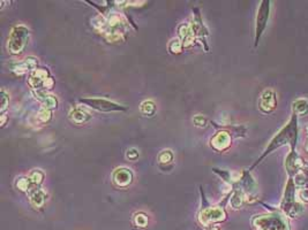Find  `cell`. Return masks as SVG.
Instances as JSON below:
<instances>
[{
  "label": "cell",
  "instance_id": "cell-1",
  "mask_svg": "<svg viewBox=\"0 0 308 230\" xmlns=\"http://www.w3.org/2000/svg\"><path fill=\"white\" fill-rule=\"evenodd\" d=\"M298 140H299V122H298V116L292 113L291 119L289 120L288 124L272 137V140L270 141V143L266 147V150L263 151V153L257 158L254 165L250 167V171L255 168L259 163L262 162L270 153L281 149L283 146H289L291 151L295 150L298 145Z\"/></svg>",
  "mask_w": 308,
  "mask_h": 230
},
{
  "label": "cell",
  "instance_id": "cell-2",
  "mask_svg": "<svg viewBox=\"0 0 308 230\" xmlns=\"http://www.w3.org/2000/svg\"><path fill=\"white\" fill-rule=\"evenodd\" d=\"M297 187L292 177H289L281 203V212L288 219H297L304 213V205L297 199Z\"/></svg>",
  "mask_w": 308,
  "mask_h": 230
},
{
  "label": "cell",
  "instance_id": "cell-3",
  "mask_svg": "<svg viewBox=\"0 0 308 230\" xmlns=\"http://www.w3.org/2000/svg\"><path fill=\"white\" fill-rule=\"evenodd\" d=\"M252 226L255 230H291L290 221L281 211L255 215L252 219Z\"/></svg>",
  "mask_w": 308,
  "mask_h": 230
},
{
  "label": "cell",
  "instance_id": "cell-4",
  "mask_svg": "<svg viewBox=\"0 0 308 230\" xmlns=\"http://www.w3.org/2000/svg\"><path fill=\"white\" fill-rule=\"evenodd\" d=\"M28 39H29V29L22 24L15 26L8 37L7 47L9 52L13 54H20L27 46Z\"/></svg>",
  "mask_w": 308,
  "mask_h": 230
},
{
  "label": "cell",
  "instance_id": "cell-5",
  "mask_svg": "<svg viewBox=\"0 0 308 230\" xmlns=\"http://www.w3.org/2000/svg\"><path fill=\"white\" fill-rule=\"evenodd\" d=\"M270 11H271V1L270 0H263V1L260 2L255 18V40H254L255 42L254 43L255 47L259 45L261 37H262L267 26H268Z\"/></svg>",
  "mask_w": 308,
  "mask_h": 230
},
{
  "label": "cell",
  "instance_id": "cell-6",
  "mask_svg": "<svg viewBox=\"0 0 308 230\" xmlns=\"http://www.w3.org/2000/svg\"><path fill=\"white\" fill-rule=\"evenodd\" d=\"M78 103L83 104L90 108L96 109L99 112H119V111H126V107L119 105L117 103L110 102L106 99H100V98H86V99H80Z\"/></svg>",
  "mask_w": 308,
  "mask_h": 230
},
{
  "label": "cell",
  "instance_id": "cell-7",
  "mask_svg": "<svg viewBox=\"0 0 308 230\" xmlns=\"http://www.w3.org/2000/svg\"><path fill=\"white\" fill-rule=\"evenodd\" d=\"M285 171H287L289 177L293 178L298 173L306 168L307 162L305 161L303 157H300L295 150L290 151L285 158Z\"/></svg>",
  "mask_w": 308,
  "mask_h": 230
},
{
  "label": "cell",
  "instance_id": "cell-8",
  "mask_svg": "<svg viewBox=\"0 0 308 230\" xmlns=\"http://www.w3.org/2000/svg\"><path fill=\"white\" fill-rule=\"evenodd\" d=\"M260 109L266 114H269L277 108V96L272 89H267L262 92L259 102Z\"/></svg>",
  "mask_w": 308,
  "mask_h": 230
},
{
  "label": "cell",
  "instance_id": "cell-9",
  "mask_svg": "<svg viewBox=\"0 0 308 230\" xmlns=\"http://www.w3.org/2000/svg\"><path fill=\"white\" fill-rule=\"evenodd\" d=\"M200 219L203 225L209 226L212 223L224 221L226 219V213L224 212V210L219 209V207H208V209L203 210Z\"/></svg>",
  "mask_w": 308,
  "mask_h": 230
},
{
  "label": "cell",
  "instance_id": "cell-10",
  "mask_svg": "<svg viewBox=\"0 0 308 230\" xmlns=\"http://www.w3.org/2000/svg\"><path fill=\"white\" fill-rule=\"evenodd\" d=\"M231 142H232V136L229 131L222 130L217 132L212 138L210 141V145L213 150L218 151V152H223V151L228 150L229 147L231 146Z\"/></svg>",
  "mask_w": 308,
  "mask_h": 230
},
{
  "label": "cell",
  "instance_id": "cell-11",
  "mask_svg": "<svg viewBox=\"0 0 308 230\" xmlns=\"http://www.w3.org/2000/svg\"><path fill=\"white\" fill-rule=\"evenodd\" d=\"M132 181H133V174L127 168H119L113 174V182L118 187H127L132 183Z\"/></svg>",
  "mask_w": 308,
  "mask_h": 230
},
{
  "label": "cell",
  "instance_id": "cell-12",
  "mask_svg": "<svg viewBox=\"0 0 308 230\" xmlns=\"http://www.w3.org/2000/svg\"><path fill=\"white\" fill-rule=\"evenodd\" d=\"M49 76V71H44V69H37L33 72L31 75L29 84L34 89H38V88L43 87L44 83H45L46 80H48Z\"/></svg>",
  "mask_w": 308,
  "mask_h": 230
},
{
  "label": "cell",
  "instance_id": "cell-13",
  "mask_svg": "<svg viewBox=\"0 0 308 230\" xmlns=\"http://www.w3.org/2000/svg\"><path fill=\"white\" fill-rule=\"evenodd\" d=\"M292 113L299 116H306L308 114V100L305 98H300L294 100L292 104Z\"/></svg>",
  "mask_w": 308,
  "mask_h": 230
},
{
  "label": "cell",
  "instance_id": "cell-14",
  "mask_svg": "<svg viewBox=\"0 0 308 230\" xmlns=\"http://www.w3.org/2000/svg\"><path fill=\"white\" fill-rule=\"evenodd\" d=\"M29 197H30L31 204H33L34 206H36V207L43 206L44 203H45V200H46L45 192H44L43 190H40V189H38V188L33 189V190L30 191Z\"/></svg>",
  "mask_w": 308,
  "mask_h": 230
},
{
  "label": "cell",
  "instance_id": "cell-15",
  "mask_svg": "<svg viewBox=\"0 0 308 230\" xmlns=\"http://www.w3.org/2000/svg\"><path fill=\"white\" fill-rule=\"evenodd\" d=\"M35 94H36V98L42 103V105L45 107L46 109L55 108V107H57V99L53 96H51V94L42 92V91H37V93Z\"/></svg>",
  "mask_w": 308,
  "mask_h": 230
},
{
  "label": "cell",
  "instance_id": "cell-16",
  "mask_svg": "<svg viewBox=\"0 0 308 230\" xmlns=\"http://www.w3.org/2000/svg\"><path fill=\"white\" fill-rule=\"evenodd\" d=\"M37 66V59L33 58V56H29V58L24 59V61H22L21 64H19L17 67H15V71H17L19 74H23V72L30 71L33 69H35Z\"/></svg>",
  "mask_w": 308,
  "mask_h": 230
},
{
  "label": "cell",
  "instance_id": "cell-17",
  "mask_svg": "<svg viewBox=\"0 0 308 230\" xmlns=\"http://www.w3.org/2000/svg\"><path fill=\"white\" fill-rule=\"evenodd\" d=\"M70 116L72 119V121L75 122V124H86V122L89 120L91 116L88 114L87 112H84L82 108H75L70 113Z\"/></svg>",
  "mask_w": 308,
  "mask_h": 230
},
{
  "label": "cell",
  "instance_id": "cell-18",
  "mask_svg": "<svg viewBox=\"0 0 308 230\" xmlns=\"http://www.w3.org/2000/svg\"><path fill=\"white\" fill-rule=\"evenodd\" d=\"M294 184L298 189L308 188V171L306 168L298 173L293 177Z\"/></svg>",
  "mask_w": 308,
  "mask_h": 230
},
{
  "label": "cell",
  "instance_id": "cell-19",
  "mask_svg": "<svg viewBox=\"0 0 308 230\" xmlns=\"http://www.w3.org/2000/svg\"><path fill=\"white\" fill-rule=\"evenodd\" d=\"M141 112L146 116H153L156 112V105L152 100H146L141 104Z\"/></svg>",
  "mask_w": 308,
  "mask_h": 230
},
{
  "label": "cell",
  "instance_id": "cell-20",
  "mask_svg": "<svg viewBox=\"0 0 308 230\" xmlns=\"http://www.w3.org/2000/svg\"><path fill=\"white\" fill-rule=\"evenodd\" d=\"M134 223L137 227H142V228H144V227H147L148 217H147L146 214H143V213L136 214V215L134 216Z\"/></svg>",
  "mask_w": 308,
  "mask_h": 230
},
{
  "label": "cell",
  "instance_id": "cell-21",
  "mask_svg": "<svg viewBox=\"0 0 308 230\" xmlns=\"http://www.w3.org/2000/svg\"><path fill=\"white\" fill-rule=\"evenodd\" d=\"M43 178H44L43 173L40 172V171H38V169H37V171H34L33 173H31V175H30V181L33 182L34 184H37V185L42 183Z\"/></svg>",
  "mask_w": 308,
  "mask_h": 230
},
{
  "label": "cell",
  "instance_id": "cell-22",
  "mask_svg": "<svg viewBox=\"0 0 308 230\" xmlns=\"http://www.w3.org/2000/svg\"><path fill=\"white\" fill-rule=\"evenodd\" d=\"M158 159H159V162L169 163L170 161H172V159H173V154H172V152L170 150L163 151V152L159 154Z\"/></svg>",
  "mask_w": 308,
  "mask_h": 230
},
{
  "label": "cell",
  "instance_id": "cell-23",
  "mask_svg": "<svg viewBox=\"0 0 308 230\" xmlns=\"http://www.w3.org/2000/svg\"><path fill=\"white\" fill-rule=\"evenodd\" d=\"M298 198L304 203H308V188L298 189Z\"/></svg>",
  "mask_w": 308,
  "mask_h": 230
},
{
  "label": "cell",
  "instance_id": "cell-24",
  "mask_svg": "<svg viewBox=\"0 0 308 230\" xmlns=\"http://www.w3.org/2000/svg\"><path fill=\"white\" fill-rule=\"evenodd\" d=\"M29 182H30V179L29 178H20L18 181V188L20 189V190H23V191H26L28 188H29Z\"/></svg>",
  "mask_w": 308,
  "mask_h": 230
},
{
  "label": "cell",
  "instance_id": "cell-25",
  "mask_svg": "<svg viewBox=\"0 0 308 230\" xmlns=\"http://www.w3.org/2000/svg\"><path fill=\"white\" fill-rule=\"evenodd\" d=\"M206 122H207V120L201 115H197L194 118V124H195V125H197V127H204V125H206Z\"/></svg>",
  "mask_w": 308,
  "mask_h": 230
},
{
  "label": "cell",
  "instance_id": "cell-26",
  "mask_svg": "<svg viewBox=\"0 0 308 230\" xmlns=\"http://www.w3.org/2000/svg\"><path fill=\"white\" fill-rule=\"evenodd\" d=\"M126 157H127V159H130V160H135L137 158V157H139V152H137V150L131 149V150L127 151Z\"/></svg>",
  "mask_w": 308,
  "mask_h": 230
},
{
  "label": "cell",
  "instance_id": "cell-27",
  "mask_svg": "<svg viewBox=\"0 0 308 230\" xmlns=\"http://www.w3.org/2000/svg\"><path fill=\"white\" fill-rule=\"evenodd\" d=\"M2 94V104H1V112H5L6 108H7V104H8V97L7 94L5 93V91H1Z\"/></svg>",
  "mask_w": 308,
  "mask_h": 230
},
{
  "label": "cell",
  "instance_id": "cell-28",
  "mask_svg": "<svg viewBox=\"0 0 308 230\" xmlns=\"http://www.w3.org/2000/svg\"><path fill=\"white\" fill-rule=\"evenodd\" d=\"M305 134H306V137L308 138V124H306V127H305Z\"/></svg>",
  "mask_w": 308,
  "mask_h": 230
},
{
  "label": "cell",
  "instance_id": "cell-29",
  "mask_svg": "<svg viewBox=\"0 0 308 230\" xmlns=\"http://www.w3.org/2000/svg\"><path fill=\"white\" fill-rule=\"evenodd\" d=\"M304 147H305V150H306L307 152H308V138L306 140V143H305V146H304Z\"/></svg>",
  "mask_w": 308,
  "mask_h": 230
},
{
  "label": "cell",
  "instance_id": "cell-30",
  "mask_svg": "<svg viewBox=\"0 0 308 230\" xmlns=\"http://www.w3.org/2000/svg\"><path fill=\"white\" fill-rule=\"evenodd\" d=\"M306 169L308 171V162H307V165H306Z\"/></svg>",
  "mask_w": 308,
  "mask_h": 230
}]
</instances>
